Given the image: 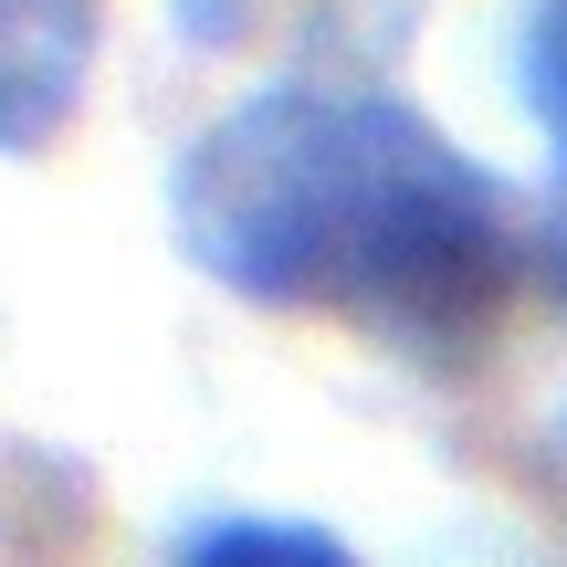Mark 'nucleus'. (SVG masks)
<instances>
[{
    "label": "nucleus",
    "instance_id": "1",
    "mask_svg": "<svg viewBox=\"0 0 567 567\" xmlns=\"http://www.w3.org/2000/svg\"><path fill=\"white\" fill-rule=\"evenodd\" d=\"M168 231L221 295L347 316L400 368L463 379L526 284L515 189L379 84H264L189 137Z\"/></svg>",
    "mask_w": 567,
    "mask_h": 567
},
{
    "label": "nucleus",
    "instance_id": "2",
    "mask_svg": "<svg viewBox=\"0 0 567 567\" xmlns=\"http://www.w3.org/2000/svg\"><path fill=\"white\" fill-rule=\"evenodd\" d=\"M105 0H0V158H42L84 116Z\"/></svg>",
    "mask_w": 567,
    "mask_h": 567
},
{
    "label": "nucleus",
    "instance_id": "3",
    "mask_svg": "<svg viewBox=\"0 0 567 567\" xmlns=\"http://www.w3.org/2000/svg\"><path fill=\"white\" fill-rule=\"evenodd\" d=\"M526 95L557 137V210H547V274L567 295V0H536L526 11Z\"/></svg>",
    "mask_w": 567,
    "mask_h": 567
},
{
    "label": "nucleus",
    "instance_id": "4",
    "mask_svg": "<svg viewBox=\"0 0 567 567\" xmlns=\"http://www.w3.org/2000/svg\"><path fill=\"white\" fill-rule=\"evenodd\" d=\"M179 567H358L326 526H295V515H221L210 536H189Z\"/></svg>",
    "mask_w": 567,
    "mask_h": 567
}]
</instances>
